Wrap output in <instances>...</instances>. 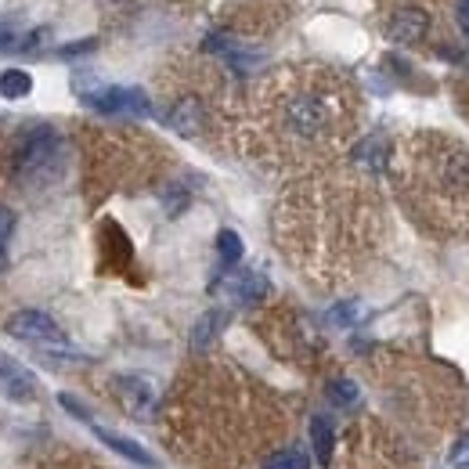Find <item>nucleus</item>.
<instances>
[{
	"mask_svg": "<svg viewBox=\"0 0 469 469\" xmlns=\"http://www.w3.org/2000/svg\"><path fill=\"white\" fill-rule=\"evenodd\" d=\"M65 170V141L54 127L37 123L19 138V152H15V173L22 184L29 188H44L54 184Z\"/></svg>",
	"mask_w": 469,
	"mask_h": 469,
	"instance_id": "f257e3e1",
	"label": "nucleus"
},
{
	"mask_svg": "<svg viewBox=\"0 0 469 469\" xmlns=\"http://www.w3.org/2000/svg\"><path fill=\"white\" fill-rule=\"evenodd\" d=\"M76 94L80 102L94 113H127V116H148L152 105H148V94L141 87H113V83H87V80H76Z\"/></svg>",
	"mask_w": 469,
	"mask_h": 469,
	"instance_id": "f03ea898",
	"label": "nucleus"
},
{
	"mask_svg": "<svg viewBox=\"0 0 469 469\" xmlns=\"http://www.w3.org/2000/svg\"><path fill=\"white\" fill-rule=\"evenodd\" d=\"M286 127L297 134V138H322L332 130V109L322 94H293L286 102Z\"/></svg>",
	"mask_w": 469,
	"mask_h": 469,
	"instance_id": "7ed1b4c3",
	"label": "nucleus"
},
{
	"mask_svg": "<svg viewBox=\"0 0 469 469\" xmlns=\"http://www.w3.org/2000/svg\"><path fill=\"white\" fill-rule=\"evenodd\" d=\"M8 336L22 339V343H33V347H47V350H69L65 343V332L58 329V322L44 311H19L4 322Z\"/></svg>",
	"mask_w": 469,
	"mask_h": 469,
	"instance_id": "20e7f679",
	"label": "nucleus"
},
{
	"mask_svg": "<svg viewBox=\"0 0 469 469\" xmlns=\"http://www.w3.org/2000/svg\"><path fill=\"white\" fill-rule=\"evenodd\" d=\"M116 390H120L123 408H127L134 419H152V415H155L159 390H155L152 380H145V375H123V380H116Z\"/></svg>",
	"mask_w": 469,
	"mask_h": 469,
	"instance_id": "39448f33",
	"label": "nucleus"
},
{
	"mask_svg": "<svg viewBox=\"0 0 469 469\" xmlns=\"http://www.w3.org/2000/svg\"><path fill=\"white\" fill-rule=\"evenodd\" d=\"M37 390H40L37 375L26 364H19L15 357L0 354V394L19 401V405H29V401H37Z\"/></svg>",
	"mask_w": 469,
	"mask_h": 469,
	"instance_id": "423d86ee",
	"label": "nucleus"
},
{
	"mask_svg": "<svg viewBox=\"0 0 469 469\" xmlns=\"http://www.w3.org/2000/svg\"><path fill=\"white\" fill-rule=\"evenodd\" d=\"M426 29H430V15H426L423 8H401V12L390 19L387 37H390L394 44H419V40L426 37Z\"/></svg>",
	"mask_w": 469,
	"mask_h": 469,
	"instance_id": "0eeeda50",
	"label": "nucleus"
},
{
	"mask_svg": "<svg viewBox=\"0 0 469 469\" xmlns=\"http://www.w3.org/2000/svg\"><path fill=\"white\" fill-rule=\"evenodd\" d=\"M44 29H22L15 19H0V54H12V51H33L40 44Z\"/></svg>",
	"mask_w": 469,
	"mask_h": 469,
	"instance_id": "6e6552de",
	"label": "nucleus"
},
{
	"mask_svg": "<svg viewBox=\"0 0 469 469\" xmlns=\"http://www.w3.org/2000/svg\"><path fill=\"white\" fill-rule=\"evenodd\" d=\"M224 289L239 304H260L267 297V278L256 274V271H242V274H231V281H228Z\"/></svg>",
	"mask_w": 469,
	"mask_h": 469,
	"instance_id": "1a4fd4ad",
	"label": "nucleus"
},
{
	"mask_svg": "<svg viewBox=\"0 0 469 469\" xmlns=\"http://www.w3.org/2000/svg\"><path fill=\"white\" fill-rule=\"evenodd\" d=\"M90 430H94V437H98L102 444H109L113 451H120L123 458H130V462H138V465H155V458L138 444V440H130V437H120V433H113V430H102V426H94L90 423Z\"/></svg>",
	"mask_w": 469,
	"mask_h": 469,
	"instance_id": "9d476101",
	"label": "nucleus"
},
{
	"mask_svg": "<svg viewBox=\"0 0 469 469\" xmlns=\"http://www.w3.org/2000/svg\"><path fill=\"white\" fill-rule=\"evenodd\" d=\"M170 127H173L177 134H184V138L199 134V127H203V105H199L196 98L177 102V105H173V113H170Z\"/></svg>",
	"mask_w": 469,
	"mask_h": 469,
	"instance_id": "9b49d317",
	"label": "nucleus"
},
{
	"mask_svg": "<svg viewBox=\"0 0 469 469\" xmlns=\"http://www.w3.org/2000/svg\"><path fill=\"white\" fill-rule=\"evenodd\" d=\"M224 325H228V314H224V311H217V307L206 311V314L196 322V329H192V347H196V350H206V347L221 336Z\"/></svg>",
	"mask_w": 469,
	"mask_h": 469,
	"instance_id": "f8f14e48",
	"label": "nucleus"
},
{
	"mask_svg": "<svg viewBox=\"0 0 469 469\" xmlns=\"http://www.w3.org/2000/svg\"><path fill=\"white\" fill-rule=\"evenodd\" d=\"M311 448H314V458H318L322 465H332L336 430H332V423H329V419H322V415L311 423Z\"/></svg>",
	"mask_w": 469,
	"mask_h": 469,
	"instance_id": "ddd939ff",
	"label": "nucleus"
},
{
	"mask_svg": "<svg viewBox=\"0 0 469 469\" xmlns=\"http://www.w3.org/2000/svg\"><path fill=\"white\" fill-rule=\"evenodd\" d=\"M33 90V76L26 69H4L0 72V98H26V94Z\"/></svg>",
	"mask_w": 469,
	"mask_h": 469,
	"instance_id": "4468645a",
	"label": "nucleus"
},
{
	"mask_svg": "<svg viewBox=\"0 0 469 469\" xmlns=\"http://www.w3.org/2000/svg\"><path fill=\"white\" fill-rule=\"evenodd\" d=\"M217 256H221V264H228V267H235V264L242 260V239H239V231H231V228L217 231Z\"/></svg>",
	"mask_w": 469,
	"mask_h": 469,
	"instance_id": "2eb2a0df",
	"label": "nucleus"
},
{
	"mask_svg": "<svg viewBox=\"0 0 469 469\" xmlns=\"http://www.w3.org/2000/svg\"><path fill=\"white\" fill-rule=\"evenodd\" d=\"M264 469H311V458H307L304 451L289 448V451H274V455L264 462Z\"/></svg>",
	"mask_w": 469,
	"mask_h": 469,
	"instance_id": "dca6fc26",
	"label": "nucleus"
},
{
	"mask_svg": "<svg viewBox=\"0 0 469 469\" xmlns=\"http://www.w3.org/2000/svg\"><path fill=\"white\" fill-rule=\"evenodd\" d=\"M15 239V214L8 206H0V274L8 271V246Z\"/></svg>",
	"mask_w": 469,
	"mask_h": 469,
	"instance_id": "f3484780",
	"label": "nucleus"
},
{
	"mask_svg": "<svg viewBox=\"0 0 469 469\" xmlns=\"http://www.w3.org/2000/svg\"><path fill=\"white\" fill-rule=\"evenodd\" d=\"M329 401L339 405V408H354L361 401V394H357V387L350 380H332L329 383Z\"/></svg>",
	"mask_w": 469,
	"mask_h": 469,
	"instance_id": "a211bd4d",
	"label": "nucleus"
},
{
	"mask_svg": "<svg viewBox=\"0 0 469 469\" xmlns=\"http://www.w3.org/2000/svg\"><path fill=\"white\" fill-rule=\"evenodd\" d=\"M357 318H361V304H354V300H347V304H336V307L329 311V322H332L336 329H350Z\"/></svg>",
	"mask_w": 469,
	"mask_h": 469,
	"instance_id": "6ab92c4d",
	"label": "nucleus"
},
{
	"mask_svg": "<svg viewBox=\"0 0 469 469\" xmlns=\"http://www.w3.org/2000/svg\"><path fill=\"white\" fill-rule=\"evenodd\" d=\"M448 465H451V469H465V465H469V433H462V437L451 444Z\"/></svg>",
	"mask_w": 469,
	"mask_h": 469,
	"instance_id": "aec40b11",
	"label": "nucleus"
},
{
	"mask_svg": "<svg viewBox=\"0 0 469 469\" xmlns=\"http://www.w3.org/2000/svg\"><path fill=\"white\" fill-rule=\"evenodd\" d=\"M58 405H62L65 412H72V415H80L83 423H90V412H87V408H83V405H80L76 398H69V394H58Z\"/></svg>",
	"mask_w": 469,
	"mask_h": 469,
	"instance_id": "412c9836",
	"label": "nucleus"
},
{
	"mask_svg": "<svg viewBox=\"0 0 469 469\" xmlns=\"http://www.w3.org/2000/svg\"><path fill=\"white\" fill-rule=\"evenodd\" d=\"M94 47H98V40H80V44H65L58 54H62V58H72V54H90Z\"/></svg>",
	"mask_w": 469,
	"mask_h": 469,
	"instance_id": "4be33fe9",
	"label": "nucleus"
},
{
	"mask_svg": "<svg viewBox=\"0 0 469 469\" xmlns=\"http://www.w3.org/2000/svg\"><path fill=\"white\" fill-rule=\"evenodd\" d=\"M458 26H462V33L469 37V0H458Z\"/></svg>",
	"mask_w": 469,
	"mask_h": 469,
	"instance_id": "5701e85b",
	"label": "nucleus"
}]
</instances>
